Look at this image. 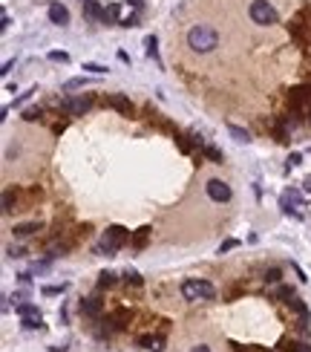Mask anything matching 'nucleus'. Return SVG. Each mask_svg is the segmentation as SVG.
<instances>
[{"mask_svg": "<svg viewBox=\"0 0 311 352\" xmlns=\"http://www.w3.org/2000/svg\"><path fill=\"white\" fill-rule=\"evenodd\" d=\"M282 350H285V352H311V347H306V344H297V341H288Z\"/></svg>", "mask_w": 311, "mask_h": 352, "instance_id": "c85d7f7f", "label": "nucleus"}, {"mask_svg": "<svg viewBox=\"0 0 311 352\" xmlns=\"http://www.w3.org/2000/svg\"><path fill=\"white\" fill-rule=\"evenodd\" d=\"M309 124H311V107H309Z\"/></svg>", "mask_w": 311, "mask_h": 352, "instance_id": "a18cd8bd", "label": "nucleus"}, {"mask_svg": "<svg viewBox=\"0 0 311 352\" xmlns=\"http://www.w3.org/2000/svg\"><path fill=\"white\" fill-rule=\"evenodd\" d=\"M49 20L55 23V26H66V23H69V9L61 6V3H52L49 6Z\"/></svg>", "mask_w": 311, "mask_h": 352, "instance_id": "9d476101", "label": "nucleus"}, {"mask_svg": "<svg viewBox=\"0 0 311 352\" xmlns=\"http://www.w3.org/2000/svg\"><path fill=\"white\" fill-rule=\"evenodd\" d=\"M41 116H44V110H41V107H29V110L23 113V118H26V121H38Z\"/></svg>", "mask_w": 311, "mask_h": 352, "instance_id": "c756f323", "label": "nucleus"}, {"mask_svg": "<svg viewBox=\"0 0 311 352\" xmlns=\"http://www.w3.org/2000/svg\"><path fill=\"white\" fill-rule=\"evenodd\" d=\"M285 303H288V306H291V309H294V312H297V315H300L303 320H309V306H306V303L300 301L297 295L291 298V301H285Z\"/></svg>", "mask_w": 311, "mask_h": 352, "instance_id": "6ab92c4d", "label": "nucleus"}, {"mask_svg": "<svg viewBox=\"0 0 311 352\" xmlns=\"http://www.w3.org/2000/svg\"><path fill=\"white\" fill-rule=\"evenodd\" d=\"M107 104H110L113 110H118V113H124V116H130L133 113V101L127 99V96H118V93H115V96L107 99Z\"/></svg>", "mask_w": 311, "mask_h": 352, "instance_id": "9b49d317", "label": "nucleus"}, {"mask_svg": "<svg viewBox=\"0 0 311 352\" xmlns=\"http://www.w3.org/2000/svg\"><path fill=\"white\" fill-rule=\"evenodd\" d=\"M35 231H41V222H20V225H15V237H29Z\"/></svg>", "mask_w": 311, "mask_h": 352, "instance_id": "f3484780", "label": "nucleus"}, {"mask_svg": "<svg viewBox=\"0 0 311 352\" xmlns=\"http://www.w3.org/2000/svg\"><path fill=\"white\" fill-rule=\"evenodd\" d=\"M81 315L89 320H101V315H104V303L98 301V298H84L81 301Z\"/></svg>", "mask_w": 311, "mask_h": 352, "instance_id": "6e6552de", "label": "nucleus"}, {"mask_svg": "<svg viewBox=\"0 0 311 352\" xmlns=\"http://www.w3.org/2000/svg\"><path fill=\"white\" fill-rule=\"evenodd\" d=\"M233 249H239V240H225V243L219 246V254H225V251H233Z\"/></svg>", "mask_w": 311, "mask_h": 352, "instance_id": "473e14b6", "label": "nucleus"}, {"mask_svg": "<svg viewBox=\"0 0 311 352\" xmlns=\"http://www.w3.org/2000/svg\"><path fill=\"white\" fill-rule=\"evenodd\" d=\"M130 243V231L124 228V225H110L107 228V234L101 240V246L95 249V254H107V257H113L118 249H124Z\"/></svg>", "mask_w": 311, "mask_h": 352, "instance_id": "f03ea898", "label": "nucleus"}, {"mask_svg": "<svg viewBox=\"0 0 311 352\" xmlns=\"http://www.w3.org/2000/svg\"><path fill=\"white\" fill-rule=\"evenodd\" d=\"M181 295H184V301H213L216 289L208 280H184L181 283Z\"/></svg>", "mask_w": 311, "mask_h": 352, "instance_id": "7ed1b4c3", "label": "nucleus"}, {"mask_svg": "<svg viewBox=\"0 0 311 352\" xmlns=\"http://www.w3.org/2000/svg\"><path fill=\"white\" fill-rule=\"evenodd\" d=\"M32 93H38V90H29V93H20V99H17L15 104H23V101H29V99H32Z\"/></svg>", "mask_w": 311, "mask_h": 352, "instance_id": "58836bf2", "label": "nucleus"}, {"mask_svg": "<svg viewBox=\"0 0 311 352\" xmlns=\"http://www.w3.org/2000/svg\"><path fill=\"white\" fill-rule=\"evenodd\" d=\"M228 133H230V139L239 142V145H248V142H251L248 130H245V127H239V124H228Z\"/></svg>", "mask_w": 311, "mask_h": 352, "instance_id": "dca6fc26", "label": "nucleus"}, {"mask_svg": "<svg viewBox=\"0 0 311 352\" xmlns=\"http://www.w3.org/2000/svg\"><path fill=\"white\" fill-rule=\"evenodd\" d=\"M279 280H282L279 268H271V271H265V283H279Z\"/></svg>", "mask_w": 311, "mask_h": 352, "instance_id": "2f4dec72", "label": "nucleus"}, {"mask_svg": "<svg viewBox=\"0 0 311 352\" xmlns=\"http://www.w3.org/2000/svg\"><path fill=\"white\" fill-rule=\"evenodd\" d=\"M147 240H150V225H144V228H138V231H135V234L130 237L133 249H144V246H147Z\"/></svg>", "mask_w": 311, "mask_h": 352, "instance_id": "2eb2a0df", "label": "nucleus"}, {"mask_svg": "<svg viewBox=\"0 0 311 352\" xmlns=\"http://www.w3.org/2000/svg\"><path fill=\"white\" fill-rule=\"evenodd\" d=\"M49 61H55V64H69V55L66 52H49Z\"/></svg>", "mask_w": 311, "mask_h": 352, "instance_id": "7c9ffc66", "label": "nucleus"}, {"mask_svg": "<svg viewBox=\"0 0 311 352\" xmlns=\"http://www.w3.org/2000/svg\"><path fill=\"white\" fill-rule=\"evenodd\" d=\"M208 197H211L213 202H230L233 191H230L228 182H222V179H211V182H208Z\"/></svg>", "mask_w": 311, "mask_h": 352, "instance_id": "423d86ee", "label": "nucleus"}, {"mask_svg": "<svg viewBox=\"0 0 311 352\" xmlns=\"http://www.w3.org/2000/svg\"><path fill=\"white\" fill-rule=\"evenodd\" d=\"M84 69L92 72V75H104V72H107V67H104V64H95V61H84Z\"/></svg>", "mask_w": 311, "mask_h": 352, "instance_id": "a878e982", "label": "nucleus"}, {"mask_svg": "<svg viewBox=\"0 0 311 352\" xmlns=\"http://www.w3.org/2000/svg\"><path fill=\"white\" fill-rule=\"evenodd\" d=\"M124 280H127V283H133V286H141V277H138L135 271H127V274H124Z\"/></svg>", "mask_w": 311, "mask_h": 352, "instance_id": "e433bc0d", "label": "nucleus"}, {"mask_svg": "<svg viewBox=\"0 0 311 352\" xmlns=\"http://www.w3.org/2000/svg\"><path fill=\"white\" fill-rule=\"evenodd\" d=\"M6 254H9V257H23V249H9Z\"/></svg>", "mask_w": 311, "mask_h": 352, "instance_id": "ea45409f", "label": "nucleus"}, {"mask_svg": "<svg viewBox=\"0 0 311 352\" xmlns=\"http://www.w3.org/2000/svg\"><path fill=\"white\" fill-rule=\"evenodd\" d=\"M127 3H130L133 9H141V0H127Z\"/></svg>", "mask_w": 311, "mask_h": 352, "instance_id": "37998d69", "label": "nucleus"}, {"mask_svg": "<svg viewBox=\"0 0 311 352\" xmlns=\"http://www.w3.org/2000/svg\"><path fill=\"white\" fill-rule=\"evenodd\" d=\"M41 292H44L46 298H58V295H64V292H66V283H61V286H44Z\"/></svg>", "mask_w": 311, "mask_h": 352, "instance_id": "b1692460", "label": "nucleus"}, {"mask_svg": "<svg viewBox=\"0 0 311 352\" xmlns=\"http://www.w3.org/2000/svg\"><path fill=\"white\" fill-rule=\"evenodd\" d=\"M17 315L20 318H32V315H41V309L35 303H17Z\"/></svg>", "mask_w": 311, "mask_h": 352, "instance_id": "aec40b11", "label": "nucleus"}, {"mask_svg": "<svg viewBox=\"0 0 311 352\" xmlns=\"http://www.w3.org/2000/svg\"><path fill=\"white\" fill-rule=\"evenodd\" d=\"M98 286H101V289H110V286H115V274H113V271H101Z\"/></svg>", "mask_w": 311, "mask_h": 352, "instance_id": "bb28decb", "label": "nucleus"}, {"mask_svg": "<svg viewBox=\"0 0 311 352\" xmlns=\"http://www.w3.org/2000/svg\"><path fill=\"white\" fill-rule=\"evenodd\" d=\"M288 130H291V118L274 121V136H277V142H288Z\"/></svg>", "mask_w": 311, "mask_h": 352, "instance_id": "4468645a", "label": "nucleus"}, {"mask_svg": "<svg viewBox=\"0 0 311 352\" xmlns=\"http://www.w3.org/2000/svg\"><path fill=\"white\" fill-rule=\"evenodd\" d=\"M12 67H15V61H6V64H3V69H0V72H3V75H6V72H12Z\"/></svg>", "mask_w": 311, "mask_h": 352, "instance_id": "a19ab883", "label": "nucleus"}, {"mask_svg": "<svg viewBox=\"0 0 311 352\" xmlns=\"http://www.w3.org/2000/svg\"><path fill=\"white\" fill-rule=\"evenodd\" d=\"M110 20H121V6H118V3H110V6H107L104 23H110Z\"/></svg>", "mask_w": 311, "mask_h": 352, "instance_id": "4be33fe9", "label": "nucleus"}, {"mask_svg": "<svg viewBox=\"0 0 311 352\" xmlns=\"http://www.w3.org/2000/svg\"><path fill=\"white\" fill-rule=\"evenodd\" d=\"M202 153H205V156L211 159L213 165H222V162H225V156H222V151H219V148H213V145H205V148H202Z\"/></svg>", "mask_w": 311, "mask_h": 352, "instance_id": "a211bd4d", "label": "nucleus"}, {"mask_svg": "<svg viewBox=\"0 0 311 352\" xmlns=\"http://www.w3.org/2000/svg\"><path fill=\"white\" fill-rule=\"evenodd\" d=\"M190 352H211V347H205V344H199V347H193Z\"/></svg>", "mask_w": 311, "mask_h": 352, "instance_id": "79ce46f5", "label": "nucleus"}, {"mask_svg": "<svg viewBox=\"0 0 311 352\" xmlns=\"http://www.w3.org/2000/svg\"><path fill=\"white\" fill-rule=\"evenodd\" d=\"M23 329H44V318H41V315L23 318Z\"/></svg>", "mask_w": 311, "mask_h": 352, "instance_id": "5701e85b", "label": "nucleus"}, {"mask_svg": "<svg viewBox=\"0 0 311 352\" xmlns=\"http://www.w3.org/2000/svg\"><path fill=\"white\" fill-rule=\"evenodd\" d=\"M288 32H291V38H294L297 44H303V41H306V35H303V26H300V23H288Z\"/></svg>", "mask_w": 311, "mask_h": 352, "instance_id": "393cba45", "label": "nucleus"}, {"mask_svg": "<svg viewBox=\"0 0 311 352\" xmlns=\"http://www.w3.org/2000/svg\"><path fill=\"white\" fill-rule=\"evenodd\" d=\"M138 347H141V350L162 352V350H164V341H162L159 335H138Z\"/></svg>", "mask_w": 311, "mask_h": 352, "instance_id": "f8f14e48", "label": "nucleus"}, {"mask_svg": "<svg viewBox=\"0 0 311 352\" xmlns=\"http://www.w3.org/2000/svg\"><path fill=\"white\" fill-rule=\"evenodd\" d=\"M288 101H291V110H306L309 113V107H311V87H294L291 90V96H288Z\"/></svg>", "mask_w": 311, "mask_h": 352, "instance_id": "39448f33", "label": "nucleus"}, {"mask_svg": "<svg viewBox=\"0 0 311 352\" xmlns=\"http://www.w3.org/2000/svg\"><path fill=\"white\" fill-rule=\"evenodd\" d=\"M66 251H69V246H66V243H61V246H49V254H46V257H49V260H55V257H64Z\"/></svg>", "mask_w": 311, "mask_h": 352, "instance_id": "cd10ccee", "label": "nucleus"}, {"mask_svg": "<svg viewBox=\"0 0 311 352\" xmlns=\"http://www.w3.org/2000/svg\"><path fill=\"white\" fill-rule=\"evenodd\" d=\"M118 23H121V26H127V29H130V26H138V17H135V15H127V17H121V20H118Z\"/></svg>", "mask_w": 311, "mask_h": 352, "instance_id": "c9c22d12", "label": "nucleus"}, {"mask_svg": "<svg viewBox=\"0 0 311 352\" xmlns=\"http://www.w3.org/2000/svg\"><path fill=\"white\" fill-rule=\"evenodd\" d=\"M306 191H309V194H311V176H309V179H306Z\"/></svg>", "mask_w": 311, "mask_h": 352, "instance_id": "c03bdc74", "label": "nucleus"}, {"mask_svg": "<svg viewBox=\"0 0 311 352\" xmlns=\"http://www.w3.org/2000/svg\"><path fill=\"white\" fill-rule=\"evenodd\" d=\"M17 191L15 188H6L3 191V214H12V211H17Z\"/></svg>", "mask_w": 311, "mask_h": 352, "instance_id": "ddd939ff", "label": "nucleus"}, {"mask_svg": "<svg viewBox=\"0 0 311 352\" xmlns=\"http://www.w3.org/2000/svg\"><path fill=\"white\" fill-rule=\"evenodd\" d=\"M187 47L193 52H202V55H205V52H213L219 47V35H216V29L199 23V26H193V29L187 32Z\"/></svg>", "mask_w": 311, "mask_h": 352, "instance_id": "f257e3e1", "label": "nucleus"}, {"mask_svg": "<svg viewBox=\"0 0 311 352\" xmlns=\"http://www.w3.org/2000/svg\"><path fill=\"white\" fill-rule=\"evenodd\" d=\"M81 6H84V17H89V20H101V23H104L107 9H101V3H95V0H81Z\"/></svg>", "mask_w": 311, "mask_h": 352, "instance_id": "1a4fd4ad", "label": "nucleus"}, {"mask_svg": "<svg viewBox=\"0 0 311 352\" xmlns=\"http://www.w3.org/2000/svg\"><path fill=\"white\" fill-rule=\"evenodd\" d=\"M251 20L254 23H260V26H271V23H277V9L268 3V0H254L251 3Z\"/></svg>", "mask_w": 311, "mask_h": 352, "instance_id": "20e7f679", "label": "nucleus"}, {"mask_svg": "<svg viewBox=\"0 0 311 352\" xmlns=\"http://www.w3.org/2000/svg\"><path fill=\"white\" fill-rule=\"evenodd\" d=\"M84 84H87L84 78H69V81L64 84V93H69V90H78V87H84Z\"/></svg>", "mask_w": 311, "mask_h": 352, "instance_id": "72a5a7b5", "label": "nucleus"}, {"mask_svg": "<svg viewBox=\"0 0 311 352\" xmlns=\"http://www.w3.org/2000/svg\"><path fill=\"white\" fill-rule=\"evenodd\" d=\"M300 162H303V153H291V156H288V168H294Z\"/></svg>", "mask_w": 311, "mask_h": 352, "instance_id": "4c0bfd02", "label": "nucleus"}, {"mask_svg": "<svg viewBox=\"0 0 311 352\" xmlns=\"http://www.w3.org/2000/svg\"><path fill=\"white\" fill-rule=\"evenodd\" d=\"M144 47H147V55L153 61H159V41H156V35H147L144 38Z\"/></svg>", "mask_w": 311, "mask_h": 352, "instance_id": "412c9836", "label": "nucleus"}, {"mask_svg": "<svg viewBox=\"0 0 311 352\" xmlns=\"http://www.w3.org/2000/svg\"><path fill=\"white\" fill-rule=\"evenodd\" d=\"M187 139H190V136H176V142H179L181 153H190V151H193V145H190V142H187Z\"/></svg>", "mask_w": 311, "mask_h": 352, "instance_id": "f704fd0d", "label": "nucleus"}, {"mask_svg": "<svg viewBox=\"0 0 311 352\" xmlns=\"http://www.w3.org/2000/svg\"><path fill=\"white\" fill-rule=\"evenodd\" d=\"M89 107H92V99H64L61 101V110L66 116H84Z\"/></svg>", "mask_w": 311, "mask_h": 352, "instance_id": "0eeeda50", "label": "nucleus"}]
</instances>
